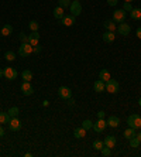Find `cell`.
Masks as SVG:
<instances>
[{
	"instance_id": "1",
	"label": "cell",
	"mask_w": 141,
	"mask_h": 157,
	"mask_svg": "<svg viewBox=\"0 0 141 157\" xmlns=\"http://www.w3.org/2000/svg\"><path fill=\"white\" fill-rule=\"evenodd\" d=\"M31 52H33V45L30 43H23L21 45H20V48H18V55L23 57V58L28 57Z\"/></svg>"
},
{
	"instance_id": "2",
	"label": "cell",
	"mask_w": 141,
	"mask_h": 157,
	"mask_svg": "<svg viewBox=\"0 0 141 157\" xmlns=\"http://www.w3.org/2000/svg\"><path fill=\"white\" fill-rule=\"evenodd\" d=\"M127 123H128L130 128L137 130L138 128H141V117L138 115H130V116L127 117Z\"/></svg>"
},
{
	"instance_id": "3",
	"label": "cell",
	"mask_w": 141,
	"mask_h": 157,
	"mask_svg": "<svg viewBox=\"0 0 141 157\" xmlns=\"http://www.w3.org/2000/svg\"><path fill=\"white\" fill-rule=\"evenodd\" d=\"M105 84H106V91L107 92H110V94H117V92H119L120 85L116 79H112V78H110V79H109L107 82H105Z\"/></svg>"
},
{
	"instance_id": "4",
	"label": "cell",
	"mask_w": 141,
	"mask_h": 157,
	"mask_svg": "<svg viewBox=\"0 0 141 157\" xmlns=\"http://www.w3.org/2000/svg\"><path fill=\"white\" fill-rule=\"evenodd\" d=\"M58 95H59V98L61 99L69 101V99L72 98V91H71V88H68V86H59Z\"/></svg>"
},
{
	"instance_id": "5",
	"label": "cell",
	"mask_w": 141,
	"mask_h": 157,
	"mask_svg": "<svg viewBox=\"0 0 141 157\" xmlns=\"http://www.w3.org/2000/svg\"><path fill=\"white\" fill-rule=\"evenodd\" d=\"M3 77L9 81H13L17 78V71H16L13 67H6L3 70Z\"/></svg>"
},
{
	"instance_id": "6",
	"label": "cell",
	"mask_w": 141,
	"mask_h": 157,
	"mask_svg": "<svg viewBox=\"0 0 141 157\" xmlns=\"http://www.w3.org/2000/svg\"><path fill=\"white\" fill-rule=\"evenodd\" d=\"M126 10H123V9H119V10H116L114 13H113V21L114 23H124V20H126Z\"/></svg>"
},
{
	"instance_id": "7",
	"label": "cell",
	"mask_w": 141,
	"mask_h": 157,
	"mask_svg": "<svg viewBox=\"0 0 141 157\" xmlns=\"http://www.w3.org/2000/svg\"><path fill=\"white\" fill-rule=\"evenodd\" d=\"M69 7H71V14L75 16V17H76V16H79L80 13H82V4L79 3V0H73Z\"/></svg>"
},
{
	"instance_id": "8",
	"label": "cell",
	"mask_w": 141,
	"mask_h": 157,
	"mask_svg": "<svg viewBox=\"0 0 141 157\" xmlns=\"http://www.w3.org/2000/svg\"><path fill=\"white\" fill-rule=\"evenodd\" d=\"M106 128H107V122H106L105 119H98V122H95L93 123V128L92 129H93L96 133H102Z\"/></svg>"
},
{
	"instance_id": "9",
	"label": "cell",
	"mask_w": 141,
	"mask_h": 157,
	"mask_svg": "<svg viewBox=\"0 0 141 157\" xmlns=\"http://www.w3.org/2000/svg\"><path fill=\"white\" fill-rule=\"evenodd\" d=\"M9 128H10V130H13V132L20 130V129H21V121H20L17 116L11 117L10 122H9Z\"/></svg>"
},
{
	"instance_id": "10",
	"label": "cell",
	"mask_w": 141,
	"mask_h": 157,
	"mask_svg": "<svg viewBox=\"0 0 141 157\" xmlns=\"http://www.w3.org/2000/svg\"><path fill=\"white\" fill-rule=\"evenodd\" d=\"M21 92L24 94L25 96H30V95H33V92H34V88L31 86V84H30L28 81H24L21 84Z\"/></svg>"
},
{
	"instance_id": "11",
	"label": "cell",
	"mask_w": 141,
	"mask_h": 157,
	"mask_svg": "<svg viewBox=\"0 0 141 157\" xmlns=\"http://www.w3.org/2000/svg\"><path fill=\"white\" fill-rule=\"evenodd\" d=\"M117 31H119V34H121V36H128L131 31V27L127 24V23H120L119 27H117Z\"/></svg>"
},
{
	"instance_id": "12",
	"label": "cell",
	"mask_w": 141,
	"mask_h": 157,
	"mask_svg": "<svg viewBox=\"0 0 141 157\" xmlns=\"http://www.w3.org/2000/svg\"><path fill=\"white\" fill-rule=\"evenodd\" d=\"M75 16H72V14H69V16H64L62 17V20H61V23L64 24L65 27H71V26H73L75 24Z\"/></svg>"
},
{
	"instance_id": "13",
	"label": "cell",
	"mask_w": 141,
	"mask_h": 157,
	"mask_svg": "<svg viewBox=\"0 0 141 157\" xmlns=\"http://www.w3.org/2000/svg\"><path fill=\"white\" fill-rule=\"evenodd\" d=\"M38 41H40V34H38V31H31V34L28 36V43L34 47V45L38 44Z\"/></svg>"
},
{
	"instance_id": "14",
	"label": "cell",
	"mask_w": 141,
	"mask_h": 157,
	"mask_svg": "<svg viewBox=\"0 0 141 157\" xmlns=\"http://www.w3.org/2000/svg\"><path fill=\"white\" fill-rule=\"evenodd\" d=\"M103 41L105 43H113L114 41V38H116V34H114V31H106L105 34H103Z\"/></svg>"
},
{
	"instance_id": "15",
	"label": "cell",
	"mask_w": 141,
	"mask_h": 157,
	"mask_svg": "<svg viewBox=\"0 0 141 157\" xmlns=\"http://www.w3.org/2000/svg\"><path fill=\"white\" fill-rule=\"evenodd\" d=\"M93 88H95V91L96 92H103L106 89V84L102 79H98V81H95Z\"/></svg>"
},
{
	"instance_id": "16",
	"label": "cell",
	"mask_w": 141,
	"mask_h": 157,
	"mask_svg": "<svg viewBox=\"0 0 141 157\" xmlns=\"http://www.w3.org/2000/svg\"><path fill=\"white\" fill-rule=\"evenodd\" d=\"M120 124V119L117 116H110L107 119V126H110V128H117Z\"/></svg>"
},
{
	"instance_id": "17",
	"label": "cell",
	"mask_w": 141,
	"mask_h": 157,
	"mask_svg": "<svg viewBox=\"0 0 141 157\" xmlns=\"http://www.w3.org/2000/svg\"><path fill=\"white\" fill-rule=\"evenodd\" d=\"M103 143H105V146H107V147H110V149H113V147L116 146V137H114V136H107Z\"/></svg>"
},
{
	"instance_id": "18",
	"label": "cell",
	"mask_w": 141,
	"mask_h": 157,
	"mask_svg": "<svg viewBox=\"0 0 141 157\" xmlns=\"http://www.w3.org/2000/svg\"><path fill=\"white\" fill-rule=\"evenodd\" d=\"M99 79H102L103 82H107V81L110 79V72H109V70L103 68V70L99 72Z\"/></svg>"
},
{
	"instance_id": "19",
	"label": "cell",
	"mask_w": 141,
	"mask_h": 157,
	"mask_svg": "<svg viewBox=\"0 0 141 157\" xmlns=\"http://www.w3.org/2000/svg\"><path fill=\"white\" fill-rule=\"evenodd\" d=\"M103 26H105L106 31H114V30H116V23L113 21V20H106V21L103 23Z\"/></svg>"
},
{
	"instance_id": "20",
	"label": "cell",
	"mask_w": 141,
	"mask_h": 157,
	"mask_svg": "<svg viewBox=\"0 0 141 157\" xmlns=\"http://www.w3.org/2000/svg\"><path fill=\"white\" fill-rule=\"evenodd\" d=\"M85 135H86V130L83 128H76L73 130V136H75L76 139H82V137H85Z\"/></svg>"
},
{
	"instance_id": "21",
	"label": "cell",
	"mask_w": 141,
	"mask_h": 157,
	"mask_svg": "<svg viewBox=\"0 0 141 157\" xmlns=\"http://www.w3.org/2000/svg\"><path fill=\"white\" fill-rule=\"evenodd\" d=\"M65 16V13H64V9L62 7H55L54 9V17L57 18V20H62V17Z\"/></svg>"
},
{
	"instance_id": "22",
	"label": "cell",
	"mask_w": 141,
	"mask_h": 157,
	"mask_svg": "<svg viewBox=\"0 0 141 157\" xmlns=\"http://www.w3.org/2000/svg\"><path fill=\"white\" fill-rule=\"evenodd\" d=\"M130 16L133 20H141V9L137 7V9H133L130 11Z\"/></svg>"
},
{
	"instance_id": "23",
	"label": "cell",
	"mask_w": 141,
	"mask_h": 157,
	"mask_svg": "<svg viewBox=\"0 0 141 157\" xmlns=\"http://www.w3.org/2000/svg\"><path fill=\"white\" fill-rule=\"evenodd\" d=\"M10 119H11V116L9 115V112H0V123L6 124L10 122Z\"/></svg>"
},
{
	"instance_id": "24",
	"label": "cell",
	"mask_w": 141,
	"mask_h": 157,
	"mask_svg": "<svg viewBox=\"0 0 141 157\" xmlns=\"http://www.w3.org/2000/svg\"><path fill=\"white\" fill-rule=\"evenodd\" d=\"M135 129H133V128H128V129H126L124 130V137H126L127 140H130V139H133L134 136H135Z\"/></svg>"
},
{
	"instance_id": "25",
	"label": "cell",
	"mask_w": 141,
	"mask_h": 157,
	"mask_svg": "<svg viewBox=\"0 0 141 157\" xmlns=\"http://www.w3.org/2000/svg\"><path fill=\"white\" fill-rule=\"evenodd\" d=\"M0 33L3 34V36H6V37H7V36H10V34L13 33V27H11L10 24H4V26H3V29L0 30Z\"/></svg>"
},
{
	"instance_id": "26",
	"label": "cell",
	"mask_w": 141,
	"mask_h": 157,
	"mask_svg": "<svg viewBox=\"0 0 141 157\" xmlns=\"http://www.w3.org/2000/svg\"><path fill=\"white\" fill-rule=\"evenodd\" d=\"M21 77H23V79L24 81H31L33 79V72H31V71H28V70H24L23 71V74H21Z\"/></svg>"
},
{
	"instance_id": "27",
	"label": "cell",
	"mask_w": 141,
	"mask_h": 157,
	"mask_svg": "<svg viewBox=\"0 0 141 157\" xmlns=\"http://www.w3.org/2000/svg\"><path fill=\"white\" fill-rule=\"evenodd\" d=\"M28 27L31 31H38V29H40V23L35 21V20H31V21L28 23Z\"/></svg>"
},
{
	"instance_id": "28",
	"label": "cell",
	"mask_w": 141,
	"mask_h": 157,
	"mask_svg": "<svg viewBox=\"0 0 141 157\" xmlns=\"http://www.w3.org/2000/svg\"><path fill=\"white\" fill-rule=\"evenodd\" d=\"M18 112H20V110H18L17 106H13V108H10V109H9V115H10L11 117L18 116Z\"/></svg>"
},
{
	"instance_id": "29",
	"label": "cell",
	"mask_w": 141,
	"mask_h": 157,
	"mask_svg": "<svg viewBox=\"0 0 141 157\" xmlns=\"http://www.w3.org/2000/svg\"><path fill=\"white\" fill-rule=\"evenodd\" d=\"M58 6L62 9H66L71 6V0H58Z\"/></svg>"
},
{
	"instance_id": "30",
	"label": "cell",
	"mask_w": 141,
	"mask_h": 157,
	"mask_svg": "<svg viewBox=\"0 0 141 157\" xmlns=\"http://www.w3.org/2000/svg\"><path fill=\"white\" fill-rule=\"evenodd\" d=\"M82 128L85 129V130H89V129L93 128V122H91V121H83L82 122Z\"/></svg>"
},
{
	"instance_id": "31",
	"label": "cell",
	"mask_w": 141,
	"mask_h": 157,
	"mask_svg": "<svg viewBox=\"0 0 141 157\" xmlns=\"http://www.w3.org/2000/svg\"><path fill=\"white\" fill-rule=\"evenodd\" d=\"M103 146H105V143L102 142V140H95L93 142V149H96V150H102Z\"/></svg>"
},
{
	"instance_id": "32",
	"label": "cell",
	"mask_w": 141,
	"mask_h": 157,
	"mask_svg": "<svg viewBox=\"0 0 141 157\" xmlns=\"http://www.w3.org/2000/svg\"><path fill=\"white\" fill-rule=\"evenodd\" d=\"M100 151H102V156H105V157H107V156H110V154H112V149H110V147H107V146H103V149H102Z\"/></svg>"
},
{
	"instance_id": "33",
	"label": "cell",
	"mask_w": 141,
	"mask_h": 157,
	"mask_svg": "<svg viewBox=\"0 0 141 157\" xmlns=\"http://www.w3.org/2000/svg\"><path fill=\"white\" fill-rule=\"evenodd\" d=\"M4 58L7 59V61H14V58H16V54L13 51H7L6 54H4Z\"/></svg>"
},
{
	"instance_id": "34",
	"label": "cell",
	"mask_w": 141,
	"mask_h": 157,
	"mask_svg": "<svg viewBox=\"0 0 141 157\" xmlns=\"http://www.w3.org/2000/svg\"><path fill=\"white\" fill-rule=\"evenodd\" d=\"M128 142H130V146H131V147H138V146H140V140H138L135 136H134L133 139L128 140Z\"/></svg>"
},
{
	"instance_id": "35",
	"label": "cell",
	"mask_w": 141,
	"mask_h": 157,
	"mask_svg": "<svg viewBox=\"0 0 141 157\" xmlns=\"http://www.w3.org/2000/svg\"><path fill=\"white\" fill-rule=\"evenodd\" d=\"M123 10H126V11H131V10H133V6H131V3H127V2H124Z\"/></svg>"
},
{
	"instance_id": "36",
	"label": "cell",
	"mask_w": 141,
	"mask_h": 157,
	"mask_svg": "<svg viewBox=\"0 0 141 157\" xmlns=\"http://www.w3.org/2000/svg\"><path fill=\"white\" fill-rule=\"evenodd\" d=\"M20 40H21L23 43H28V37L25 36L24 33H20Z\"/></svg>"
},
{
	"instance_id": "37",
	"label": "cell",
	"mask_w": 141,
	"mask_h": 157,
	"mask_svg": "<svg viewBox=\"0 0 141 157\" xmlns=\"http://www.w3.org/2000/svg\"><path fill=\"white\" fill-rule=\"evenodd\" d=\"M33 52H41V47L37 44V45H34L33 47Z\"/></svg>"
},
{
	"instance_id": "38",
	"label": "cell",
	"mask_w": 141,
	"mask_h": 157,
	"mask_svg": "<svg viewBox=\"0 0 141 157\" xmlns=\"http://www.w3.org/2000/svg\"><path fill=\"white\" fill-rule=\"evenodd\" d=\"M117 2H119V0H107V4L109 6H116Z\"/></svg>"
},
{
	"instance_id": "39",
	"label": "cell",
	"mask_w": 141,
	"mask_h": 157,
	"mask_svg": "<svg viewBox=\"0 0 141 157\" xmlns=\"http://www.w3.org/2000/svg\"><path fill=\"white\" fill-rule=\"evenodd\" d=\"M98 117H99V119H105V112H103V110L98 112Z\"/></svg>"
},
{
	"instance_id": "40",
	"label": "cell",
	"mask_w": 141,
	"mask_h": 157,
	"mask_svg": "<svg viewBox=\"0 0 141 157\" xmlns=\"http://www.w3.org/2000/svg\"><path fill=\"white\" fill-rule=\"evenodd\" d=\"M135 34H137V37H138V38H141V27H138V29H137V31H135Z\"/></svg>"
},
{
	"instance_id": "41",
	"label": "cell",
	"mask_w": 141,
	"mask_h": 157,
	"mask_svg": "<svg viewBox=\"0 0 141 157\" xmlns=\"http://www.w3.org/2000/svg\"><path fill=\"white\" fill-rule=\"evenodd\" d=\"M4 136V129H3V126H0V137H3Z\"/></svg>"
},
{
	"instance_id": "42",
	"label": "cell",
	"mask_w": 141,
	"mask_h": 157,
	"mask_svg": "<svg viewBox=\"0 0 141 157\" xmlns=\"http://www.w3.org/2000/svg\"><path fill=\"white\" fill-rule=\"evenodd\" d=\"M135 137H137V139L140 140V143H141V132H138V133H135Z\"/></svg>"
},
{
	"instance_id": "43",
	"label": "cell",
	"mask_w": 141,
	"mask_h": 157,
	"mask_svg": "<svg viewBox=\"0 0 141 157\" xmlns=\"http://www.w3.org/2000/svg\"><path fill=\"white\" fill-rule=\"evenodd\" d=\"M0 78H3V70L0 68Z\"/></svg>"
},
{
	"instance_id": "44",
	"label": "cell",
	"mask_w": 141,
	"mask_h": 157,
	"mask_svg": "<svg viewBox=\"0 0 141 157\" xmlns=\"http://www.w3.org/2000/svg\"><path fill=\"white\" fill-rule=\"evenodd\" d=\"M138 105H140V106H141V98H140V99H138Z\"/></svg>"
},
{
	"instance_id": "45",
	"label": "cell",
	"mask_w": 141,
	"mask_h": 157,
	"mask_svg": "<svg viewBox=\"0 0 141 157\" xmlns=\"http://www.w3.org/2000/svg\"><path fill=\"white\" fill-rule=\"evenodd\" d=\"M126 2H127V3H131V2H133V0H126Z\"/></svg>"
},
{
	"instance_id": "46",
	"label": "cell",
	"mask_w": 141,
	"mask_h": 157,
	"mask_svg": "<svg viewBox=\"0 0 141 157\" xmlns=\"http://www.w3.org/2000/svg\"><path fill=\"white\" fill-rule=\"evenodd\" d=\"M0 36H2V33H0Z\"/></svg>"
}]
</instances>
